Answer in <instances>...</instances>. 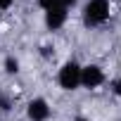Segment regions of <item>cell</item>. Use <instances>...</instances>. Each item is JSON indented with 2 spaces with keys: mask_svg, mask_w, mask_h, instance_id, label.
Listing matches in <instances>:
<instances>
[{
  "mask_svg": "<svg viewBox=\"0 0 121 121\" xmlns=\"http://www.w3.org/2000/svg\"><path fill=\"white\" fill-rule=\"evenodd\" d=\"M76 3H78V0H59V5H62V7H67V10H69V7H74Z\"/></svg>",
  "mask_w": 121,
  "mask_h": 121,
  "instance_id": "cell-10",
  "label": "cell"
},
{
  "mask_svg": "<svg viewBox=\"0 0 121 121\" xmlns=\"http://www.w3.org/2000/svg\"><path fill=\"white\" fill-rule=\"evenodd\" d=\"M67 7H52V10H48L45 12V26L50 29V31H57V29H62L64 24H67Z\"/></svg>",
  "mask_w": 121,
  "mask_h": 121,
  "instance_id": "cell-5",
  "label": "cell"
},
{
  "mask_svg": "<svg viewBox=\"0 0 121 121\" xmlns=\"http://www.w3.org/2000/svg\"><path fill=\"white\" fill-rule=\"evenodd\" d=\"M0 114H3V112H0Z\"/></svg>",
  "mask_w": 121,
  "mask_h": 121,
  "instance_id": "cell-12",
  "label": "cell"
},
{
  "mask_svg": "<svg viewBox=\"0 0 121 121\" xmlns=\"http://www.w3.org/2000/svg\"><path fill=\"white\" fill-rule=\"evenodd\" d=\"M57 83L62 90H76L81 86V64L74 62V59L64 62L57 71Z\"/></svg>",
  "mask_w": 121,
  "mask_h": 121,
  "instance_id": "cell-2",
  "label": "cell"
},
{
  "mask_svg": "<svg viewBox=\"0 0 121 121\" xmlns=\"http://www.w3.org/2000/svg\"><path fill=\"white\" fill-rule=\"evenodd\" d=\"M14 5V0H0V10H10Z\"/></svg>",
  "mask_w": 121,
  "mask_h": 121,
  "instance_id": "cell-9",
  "label": "cell"
},
{
  "mask_svg": "<svg viewBox=\"0 0 121 121\" xmlns=\"http://www.w3.org/2000/svg\"><path fill=\"white\" fill-rule=\"evenodd\" d=\"M3 67H5L7 74H17V71H19V59H17V57H5V64H3Z\"/></svg>",
  "mask_w": 121,
  "mask_h": 121,
  "instance_id": "cell-6",
  "label": "cell"
},
{
  "mask_svg": "<svg viewBox=\"0 0 121 121\" xmlns=\"http://www.w3.org/2000/svg\"><path fill=\"white\" fill-rule=\"evenodd\" d=\"M112 90H114V95H119V97H121V76L112 83Z\"/></svg>",
  "mask_w": 121,
  "mask_h": 121,
  "instance_id": "cell-8",
  "label": "cell"
},
{
  "mask_svg": "<svg viewBox=\"0 0 121 121\" xmlns=\"http://www.w3.org/2000/svg\"><path fill=\"white\" fill-rule=\"evenodd\" d=\"M38 5L48 12V10H52V7H59V0H38Z\"/></svg>",
  "mask_w": 121,
  "mask_h": 121,
  "instance_id": "cell-7",
  "label": "cell"
},
{
  "mask_svg": "<svg viewBox=\"0 0 121 121\" xmlns=\"http://www.w3.org/2000/svg\"><path fill=\"white\" fill-rule=\"evenodd\" d=\"M109 19V0H88L83 7V24L88 29L102 26Z\"/></svg>",
  "mask_w": 121,
  "mask_h": 121,
  "instance_id": "cell-1",
  "label": "cell"
},
{
  "mask_svg": "<svg viewBox=\"0 0 121 121\" xmlns=\"http://www.w3.org/2000/svg\"><path fill=\"white\" fill-rule=\"evenodd\" d=\"M104 83V71L100 64H86L81 67V86L83 88H100Z\"/></svg>",
  "mask_w": 121,
  "mask_h": 121,
  "instance_id": "cell-3",
  "label": "cell"
},
{
  "mask_svg": "<svg viewBox=\"0 0 121 121\" xmlns=\"http://www.w3.org/2000/svg\"><path fill=\"white\" fill-rule=\"evenodd\" d=\"M74 121H90V119H86V116H76Z\"/></svg>",
  "mask_w": 121,
  "mask_h": 121,
  "instance_id": "cell-11",
  "label": "cell"
},
{
  "mask_svg": "<svg viewBox=\"0 0 121 121\" xmlns=\"http://www.w3.org/2000/svg\"><path fill=\"white\" fill-rule=\"evenodd\" d=\"M26 116L29 121H48L50 119V104L45 97H33L26 104Z\"/></svg>",
  "mask_w": 121,
  "mask_h": 121,
  "instance_id": "cell-4",
  "label": "cell"
}]
</instances>
